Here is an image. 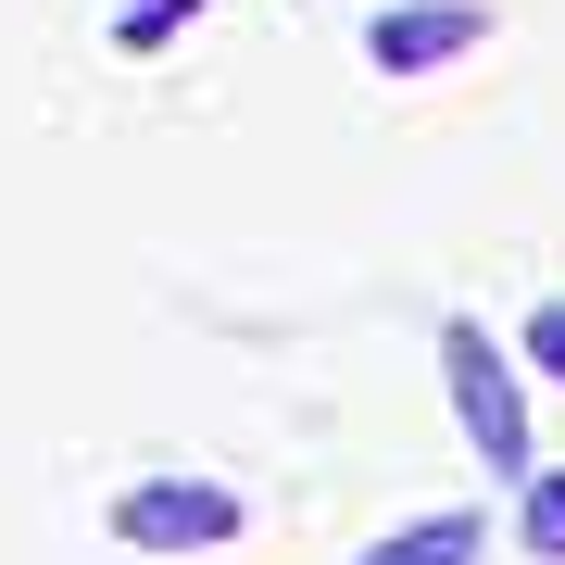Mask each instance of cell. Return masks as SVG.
Returning a JSON list of instances; mask_svg holds the SVG:
<instances>
[{
    "instance_id": "cell-3",
    "label": "cell",
    "mask_w": 565,
    "mask_h": 565,
    "mask_svg": "<svg viewBox=\"0 0 565 565\" xmlns=\"http://www.w3.org/2000/svg\"><path fill=\"white\" fill-rule=\"evenodd\" d=\"M478 39H490L478 0H403V13L364 25V63H377V76H440V63H452V51H478Z\"/></svg>"
},
{
    "instance_id": "cell-5",
    "label": "cell",
    "mask_w": 565,
    "mask_h": 565,
    "mask_svg": "<svg viewBox=\"0 0 565 565\" xmlns=\"http://www.w3.org/2000/svg\"><path fill=\"white\" fill-rule=\"evenodd\" d=\"M515 527H527V553H541V565H565V478H527Z\"/></svg>"
},
{
    "instance_id": "cell-2",
    "label": "cell",
    "mask_w": 565,
    "mask_h": 565,
    "mask_svg": "<svg viewBox=\"0 0 565 565\" xmlns=\"http://www.w3.org/2000/svg\"><path fill=\"white\" fill-rule=\"evenodd\" d=\"M102 527L139 565H177V553H226L252 515H239V490H214V478H139V490H114Z\"/></svg>"
},
{
    "instance_id": "cell-1",
    "label": "cell",
    "mask_w": 565,
    "mask_h": 565,
    "mask_svg": "<svg viewBox=\"0 0 565 565\" xmlns=\"http://www.w3.org/2000/svg\"><path fill=\"white\" fill-rule=\"evenodd\" d=\"M440 377H452V415H465V440H478V465H490V478H541V465H527L515 364H503V340H490L478 315H452V327H440Z\"/></svg>"
},
{
    "instance_id": "cell-6",
    "label": "cell",
    "mask_w": 565,
    "mask_h": 565,
    "mask_svg": "<svg viewBox=\"0 0 565 565\" xmlns=\"http://www.w3.org/2000/svg\"><path fill=\"white\" fill-rule=\"evenodd\" d=\"M527 364H541V377H565V302L527 315Z\"/></svg>"
},
{
    "instance_id": "cell-4",
    "label": "cell",
    "mask_w": 565,
    "mask_h": 565,
    "mask_svg": "<svg viewBox=\"0 0 565 565\" xmlns=\"http://www.w3.org/2000/svg\"><path fill=\"white\" fill-rule=\"evenodd\" d=\"M364 565H478V515H465V503L452 515H415V527H390Z\"/></svg>"
}]
</instances>
